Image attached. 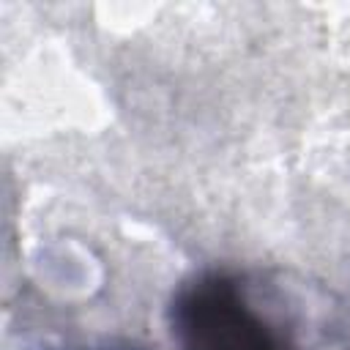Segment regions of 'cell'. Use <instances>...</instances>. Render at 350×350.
I'll list each match as a JSON object with an SVG mask.
<instances>
[{
  "label": "cell",
  "instance_id": "obj_1",
  "mask_svg": "<svg viewBox=\"0 0 350 350\" xmlns=\"http://www.w3.org/2000/svg\"><path fill=\"white\" fill-rule=\"evenodd\" d=\"M170 328L178 350H290L230 271H202L183 282L170 304Z\"/></svg>",
  "mask_w": 350,
  "mask_h": 350
}]
</instances>
